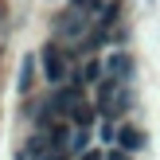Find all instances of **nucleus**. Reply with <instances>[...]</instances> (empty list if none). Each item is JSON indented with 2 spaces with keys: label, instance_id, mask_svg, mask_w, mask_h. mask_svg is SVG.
<instances>
[{
  "label": "nucleus",
  "instance_id": "nucleus-1",
  "mask_svg": "<svg viewBox=\"0 0 160 160\" xmlns=\"http://www.w3.org/2000/svg\"><path fill=\"white\" fill-rule=\"evenodd\" d=\"M39 62H43L47 82H62V78H67V59H62V51L55 43H47L43 51H39Z\"/></svg>",
  "mask_w": 160,
  "mask_h": 160
},
{
  "label": "nucleus",
  "instance_id": "nucleus-2",
  "mask_svg": "<svg viewBox=\"0 0 160 160\" xmlns=\"http://www.w3.org/2000/svg\"><path fill=\"white\" fill-rule=\"evenodd\" d=\"M106 70H109V78H113V82L125 86V82L133 78V59H129L125 51H113V55L106 59Z\"/></svg>",
  "mask_w": 160,
  "mask_h": 160
},
{
  "label": "nucleus",
  "instance_id": "nucleus-5",
  "mask_svg": "<svg viewBox=\"0 0 160 160\" xmlns=\"http://www.w3.org/2000/svg\"><path fill=\"white\" fill-rule=\"evenodd\" d=\"M70 117H74V125H78V129H86V125L94 121V106H86V102H82V106H78Z\"/></svg>",
  "mask_w": 160,
  "mask_h": 160
},
{
  "label": "nucleus",
  "instance_id": "nucleus-3",
  "mask_svg": "<svg viewBox=\"0 0 160 160\" xmlns=\"http://www.w3.org/2000/svg\"><path fill=\"white\" fill-rule=\"evenodd\" d=\"M117 145H121V152H141L148 141H145V133H141L137 125H121V129H117Z\"/></svg>",
  "mask_w": 160,
  "mask_h": 160
},
{
  "label": "nucleus",
  "instance_id": "nucleus-9",
  "mask_svg": "<svg viewBox=\"0 0 160 160\" xmlns=\"http://www.w3.org/2000/svg\"><path fill=\"white\" fill-rule=\"evenodd\" d=\"M82 160H102V156H98V152H86V156H82Z\"/></svg>",
  "mask_w": 160,
  "mask_h": 160
},
{
  "label": "nucleus",
  "instance_id": "nucleus-6",
  "mask_svg": "<svg viewBox=\"0 0 160 160\" xmlns=\"http://www.w3.org/2000/svg\"><path fill=\"white\" fill-rule=\"evenodd\" d=\"M31 74H35V62L23 59V67H20V90H31Z\"/></svg>",
  "mask_w": 160,
  "mask_h": 160
},
{
  "label": "nucleus",
  "instance_id": "nucleus-4",
  "mask_svg": "<svg viewBox=\"0 0 160 160\" xmlns=\"http://www.w3.org/2000/svg\"><path fill=\"white\" fill-rule=\"evenodd\" d=\"M78 31H86V16L78 8L74 12H62L59 16V35H78Z\"/></svg>",
  "mask_w": 160,
  "mask_h": 160
},
{
  "label": "nucleus",
  "instance_id": "nucleus-8",
  "mask_svg": "<svg viewBox=\"0 0 160 160\" xmlns=\"http://www.w3.org/2000/svg\"><path fill=\"white\" fill-rule=\"evenodd\" d=\"M109 160H129V152H109Z\"/></svg>",
  "mask_w": 160,
  "mask_h": 160
},
{
  "label": "nucleus",
  "instance_id": "nucleus-7",
  "mask_svg": "<svg viewBox=\"0 0 160 160\" xmlns=\"http://www.w3.org/2000/svg\"><path fill=\"white\" fill-rule=\"evenodd\" d=\"M70 4H74L78 12H86V8H94V4H98V0H70Z\"/></svg>",
  "mask_w": 160,
  "mask_h": 160
}]
</instances>
